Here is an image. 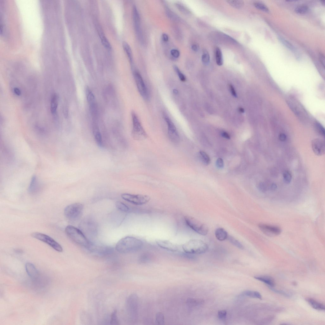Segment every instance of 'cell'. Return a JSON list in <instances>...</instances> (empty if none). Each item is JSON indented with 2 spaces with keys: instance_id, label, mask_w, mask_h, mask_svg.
Segmentation results:
<instances>
[{
  "instance_id": "6da1fadb",
  "label": "cell",
  "mask_w": 325,
  "mask_h": 325,
  "mask_svg": "<svg viewBox=\"0 0 325 325\" xmlns=\"http://www.w3.org/2000/svg\"><path fill=\"white\" fill-rule=\"evenodd\" d=\"M143 245V242L141 240L134 237L127 236L119 240L115 248L120 253L126 254L139 250Z\"/></svg>"
},
{
  "instance_id": "7a4b0ae2",
  "label": "cell",
  "mask_w": 325,
  "mask_h": 325,
  "mask_svg": "<svg viewBox=\"0 0 325 325\" xmlns=\"http://www.w3.org/2000/svg\"><path fill=\"white\" fill-rule=\"evenodd\" d=\"M65 233L69 238L73 242L87 249L92 242L80 229L71 225L66 227Z\"/></svg>"
},
{
  "instance_id": "3957f363",
  "label": "cell",
  "mask_w": 325,
  "mask_h": 325,
  "mask_svg": "<svg viewBox=\"0 0 325 325\" xmlns=\"http://www.w3.org/2000/svg\"><path fill=\"white\" fill-rule=\"evenodd\" d=\"M182 250L186 253L190 254H201L208 250L207 244L202 240L193 239L189 240L182 245Z\"/></svg>"
},
{
  "instance_id": "277c9868",
  "label": "cell",
  "mask_w": 325,
  "mask_h": 325,
  "mask_svg": "<svg viewBox=\"0 0 325 325\" xmlns=\"http://www.w3.org/2000/svg\"><path fill=\"white\" fill-rule=\"evenodd\" d=\"M133 128L132 135L134 139L137 140H142L146 139L148 135L140 121L134 111L132 112Z\"/></svg>"
},
{
  "instance_id": "5b68a950",
  "label": "cell",
  "mask_w": 325,
  "mask_h": 325,
  "mask_svg": "<svg viewBox=\"0 0 325 325\" xmlns=\"http://www.w3.org/2000/svg\"><path fill=\"white\" fill-rule=\"evenodd\" d=\"M184 220L187 225L195 232L203 236L208 234L209 229L207 225L195 218L187 216L184 217Z\"/></svg>"
},
{
  "instance_id": "8992f818",
  "label": "cell",
  "mask_w": 325,
  "mask_h": 325,
  "mask_svg": "<svg viewBox=\"0 0 325 325\" xmlns=\"http://www.w3.org/2000/svg\"><path fill=\"white\" fill-rule=\"evenodd\" d=\"M83 209L84 206L82 204L76 203L71 204L65 208L64 215L69 220L75 221L81 216Z\"/></svg>"
},
{
  "instance_id": "52a82bcc",
  "label": "cell",
  "mask_w": 325,
  "mask_h": 325,
  "mask_svg": "<svg viewBox=\"0 0 325 325\" xmlns=\"http://www.w3.org/2000/svg\"><path fill=\"white\" fill-rule=\"evenodd\" d=\"M123 199L136 205H142L148 203L151 199L148 196L124 193L121 195Z\"/></svg>"
},
{
  "instance_id": "ba28073f",
  "label": "cell",
  "mask_w": 325,
  "mask_h": 325,
  "mask_svg": "<svg viewBox=\"0 0 325 325\" xmlns=\"http://www.w3.org/2000/svg\"><path fill=\"white\" fill-rule=\"evenodd\" d=\"M32 237L49 245L56 251L62 252L63 248L60 245L49 236L41 233L35 232L32 233Z\"/></svg>"
},
{
  "instance_id": "9c48e42d",
  "label": "cell",
  "mask_w": 325,
  "mask_h": 325,
  "mask_svg": "<svg viewBox=\"0 0 325 325\" xmlns=\"http://www.w3.org/2000/svg\"><path fill=\"white\" fill-rule=\"evenodd\" d=\"M87 250L92 253L101 256L110 255L114 252V248L112 247L102 245H96L92 242Z\"/></svg>"
},
{
  "instance_id": "30bf717a",
  "label": "cell",
  "mask_w": 325,
  "mask_h": 325,
  "mask_svg": "<svg viewBox=\"0 0 325 325\" xmlns=\"http://www.w3.org/2000/svg\"><path fill=\"white\" fill-rule=\"evenodd\" d=\"M164 118L167 124L169 139L173 143L178 144L180 141V136L174 124L166 116H164Z\"/></svg>"
},
{
  "instance_id": "8fae6325",
  "label": "cell",
  "mask_w": 325,
  "mask_h": 325,
  "mask_svg": "<svg viewBox=\"0 0 325 325\" xmlns=\"http://www.w3.org/2000/svg\"><path fill=\"white\" fill-rule=\"evenodd\" d=\"M81 230L84 234L86 233L90 236H95L97 231V225L95 222L91 219L84 220L81 225Z\"/></svg>"
},
{
  "instance_id": "7c38bea8",
  "label": "cell",
  "mask_w": 325,
  "mask_h": 325,
  "mask_svg": "<svg viewBox=\"0 0 325 325\" xmlns=\"http://www.w3.org/2000/svg\"><path fill=\"white\" fill-rule=\"evenodd\" d=\"M136 85L140 95L145 100L148 99L149 95L145 84L140 74L137 71L134 73Z\"/></svg>"
},
{
  "instance_id": "4fadbf2b",
  "label": "cell",
  "mask_w": 325,
  "mask_h": 325,
  "mask_svg": "<svg viewBox=\"0 0 325 325\" xmlns=\"http://www.w3.org/2000/svg\"><path fill=\"white\" fill-rule=\"evenodd\" d=\"M258 226L262 232L269 237L276 236L281 233V229L278 226L263 224H259Z\"/></svg>"
},
{
  "instance_id": "5bb4252c",
  "label": "cell",
  "mask_w": 325,
  "mask_h": 325,
  "mask_svg": "<svg viewBox=\"0 0 325 325\" xmlns=\"http://www.w3.org/2000/svg\"><path fill=\"white\" fill-rule=\"evenodd\" d=\"M155 242L159 247L164 250L173 252H177L179 251V246L168 240L158 239L156 240Z\"/></svg>"
},
{
  "instance_id": "9a60e30c",
  "label": "cell",
  "mask_w": 325,
  "mask_h": 325,
  "mask_svg": "<svg viewBox=\"0 0 325 325\" xmlns=\"http://www.w3.org/2000/svg\"><path fill=\"white\" fill-rule=\"evenodd\" d=\"M41 188V184L38 178L34 176L31 180L28 188V191L30 193L36 195L38 193Z\"/></svg>"
},
{
  "instance_id": "2e32d148",
  "label": "cell",
  "mask_w": 325,
  "mask_h": 325,
  "mask_svg": "<svg viewBox=\"0 0 325 325\" xmlns=\"http://www.w3.org/2000/svg\"><path fill=\"white\" fill-rule=\"evenodd\" d=\"M312 146L314 152L317 155H321L324 153V142L321 140L315 139L312 142Z\"/></svg>"
},
{
  "instance_id": "e0dca14e",
  "label": "cell",
  "mask_w": 325,
  "mask_h": 325,
  "mask_svg": "<svg viewBox=\"0 0 325 325\" xmlns=\"http://www.w3.org/2000/svg\"><path fill=\"white\" fill-rule=\"evenodd\" d=\"M92 131L97 145L100 147H103L104 144L102 135L98 127L96 124L93 126Z\"/></svg>"
},
{
  "instance_id": "ac0fdd59",
  "label": "cell",
  "mask_w": 325,
  "mask_h": 325,
  "mask_svg": "<svg viewBox=\"0 0 325 325\" xmlns=\"http://www.w3.org/2000/svg\"><path fill=\"white\" fill-rule=\"evenodd\" d=\"M86 95L87 101L89 104L90 110L92 111L96 109L95 96L90 89L88 87L86 89Z\"/></svg>"
},
{
  "instance_id": "d6986e66",
  "label": "cell",
  "mask_w": 325,
  "mask_h": 325,
  "mask_svg": "<svg viewBox=\"0 0 325 325\" xmlns=\"http://www.w3.org/2000/svg\"><path fill=\"white\" fill-rule=\"evenodd\" d=\"M25 269L29 276L33 279L36 278L39 274L38 271L34 265L30 262L25 265Z\"/></svg>"
},
{
  "instance_id": "ffe728a7",
  "label": "cell",
  "mask_w": 325,
  "mask_h": 325,
  "mask_svg": "<svg viewBox=\"0 0 325 325\" xmlns=\"http://www.w3.org/2000/svg\"><path fill=\"white\" fill-rule=\"evenodd\" d=\"M254 278L268 285L270 287H273L275 286V282L274 279L271 277L266 276H262L255 277Z\"/></svg>"
},
{
  "instance_id": "44dd1931",
  "label": "cell",
  "mask_w": 325,
  "mask_h": 325,
  "mask_svg": "<svg viewBox=\"0 0 325 325\" xmlns=\"http://www.w3.org/2000/svg\"><path fill=\"white\" fill-rule=\"evenodd\" d=\"M215 236L220 241H223L228 239V235L227 231L223 228H217L215 231Z\"/></svg>"
},
{
  "instance_id": "7402d4cb",
  "label": "cell",
  "mask_w": 325,
  "mask_h": 325,
  "mask_svg": "<svg viewBox=\"0 0 325 325\" xmlns=\"http://www.w3.org/2000/svg\"><path fill=\"white\" fill-rule=\"evenodd\" d=\"M306 300L314 309L319 310H324V305L316 300L311 298H308Z\"/></svg>"
},
{
  "instance_id": "603a6c76",
  "label": "cell",
  "mask_w": 325,
  "mask_h": 325,
  "mask_svg": "<svg viewBox=\"0 0 325 325\" xmlns=\"http://www.w3.org/2000/svg\"><path fill=\"white\" fill-rule=\"evenodd\" d=\"M133 16L136 29L137 32H139L140 27V17L138 12L135 6L133 7Z\"/></svg>"
},
{
  "instance_id": "cb8c5ba5",
  "label": "cell",
  "mask_w": 325,
  "mask_h": 325,
  "mask_svg": "<svg viewBox=\"0 0 325 325\" xmlns=\"http://www.w3.org/2000/svg\"><path fill=\"white\" fill-rule=\"evenodd\" d=\"M58 105V97L56 94H53L52 97L51 102V111L53 114H55L57 111Z\"/></svg>"
},
{
  "instance_id": "d4e9b609",
  "label": "cell",
  "mask_w": 325,
  "mask_h": 325,
  "mask_svg": "<svg viewBox=\"0 0 325 325\" xmlns=\"http://www.w3.org/2000/svg\"><path fill=\"white\" fill-rule=\"evenodd\" d=\"M242 295L250 297L256 298L260 300L262 299V297L260 293L257 291H245L242 293Z\"/></svg>"
},
{
  "instance_id": "484cf974",
  "label": "cell",
  "mask_w": 325,
  "mask_h": 325,
  "mask_svg": "<svg viewBox=\"0 0 325 325\" xmlns=\"http://www.w3.org/2000/svg\"><path fill=\"white\" fill-rule=\"evenodd\" d=\"M123 47L124 51L126 53L129 58V60L132 63V55L130 47L127 43L126 42H124L123 43Z\"/></svg>"
},
{
  "instance_id": "4316f807",
  "label": "cell",
  "mask_w": 325,
  "mask_h": 325,
  "mask_svg": "<svg viewBox=\"0 0 325 325\" xmlns=\"http://www.w3.org/2000/svg\"><path fill=\"white\" fill-rule=\"evenodd\" d=\"M216 60L217 64L221 66L223 63V57L220 49L217 48L216 50Z\"/></svg>"
},
{
  "instance_id": "83f0119b",
  "label": "cell",
  "mask_w": 325,
  "mask_h": 325,
  "mask_svg": "<svg viewBox=\"0 0 325 325\" xmlns=\"http://www.w3.org/2000/svg\"><path fill=\"white\" fill-rule=\"evenodd\" d=\"M99 36L101 40V41L104 46L108 50H111L112 49V46L109 42L108 40L105 36V35L101 32H99Z\"/></svg>"
},
{
  "instance_id": "f1b7e54d",
  "label": "cell",
  "mask_w": 325,
  "mask_h": 325,
  "mask_svg": "<svg viewBox=\"0 0 325 325\" xmlns=\"http://www.w3.org/2000/svg\"><path fill=\"white\" fill-rule=\"evenodd\" d=\"M228 239L230 242L234 246L241 250L244 249V246L241 243L232 236L228 235Z\"/></svg>"
},
{
  "instance_id": "f546056e",
  "label": "cell",
  "mask_w": 325,
  "mask_h": 325,
  "mask_svg": "<svg viewBox=\"0 0 325 325\" xmlns=\"http://www.w3.org/2000/svg\"><path fill=\"white\" fill-rule=\"evenodd\" d=\"M116 206L118 210L121 212H127L130 210V208L125 204L121 202L118 201L116 203Z\"/></svg>"
},
{
  "instance_id": "4dcf8cb0",
  "label": "cell",
  "mask_w": 325,
  "mask_h": 325,
  "mask_svg": "<svg viewBox=\"0 0 325 325\" xmlns=\"http://www.w3.org/2000/svg\"><path fill=\"white\" fill-rule=\"evenodd\" d=\"M110 324L112 325H119V320L117 316V311L114 310L111 316Z\"/></svg>"
},
{
  "instance_id": "1f68e13d",
  "label": "cell",
  "mask_w": 325,
  "mask_h": 325,
  "mask_svg": "<svg viewBox=\"0 0 325 325\" xmlns=\"http://www.w3.org/2000/svg\"><path fill=\"white\" fill-rule=\"evenodd\" d=\"M227 2L233 7L238 9L242 8L244 4V2L242 1L230 0L227 1Z\"/></svg>"
},
{
  "instance_id": "d6a6232c",
  "label": "cell",
  "mask_w": 325,
  "mask_h": 325,
  "mask_svg": "<svg viewBox=\"0 0 325 325\" xmlns=\"http://www.w3.org/2000/svg\"><path fill=\"white\" fill-rule=\"evenodd\" d=\"M309 10V7L306 5H301L297 7L295 11L298 14L303 15L305 14Z\"/></svg>"
},
{
  "instance_id": "836d02e7",
  "label": "cell",
  "mask_w": 325,
  "mask_h": 325,
  "mask_svg": "<svg viewBox=\"0 0 325 325\" xmlns=\"http://www.w3.org/2000/svg\"><path fill=\"white\" fill-rule=\"evenodd\" d=\"M278 38L280 41L285 46L289 49V50L294 52L295 51V49L294 47L293 46L291 43L288 41L287 40L281 37H279Z\"/></svg>"
},
{
  "instance_id": "e575fe53",
  "label": "cell",
  "mask_w": 325,
  "mask_h": 325,
  "mask_svg": "<svg viewBox=\"0 0 325 325\" xmlns=\"http://www.w3.org/2000/svg\"><path fill=\"white\" fill-rule=\"evenodd\" d=\"M254 5L258 9L266 12L268 13L270 12L268 7L263 3L259 2H256L254 4Z\"/></svg>"
},
{
  "instance_id": "d590c367",
  "label": "cell",
  "mask_w": 325,
  "mask_h": 325,
  "mask_svg": "<svg viewBox=\"0 0 325 325\" xmlns=\"http://www.w3.org/2000/svg\"><path fill=\"white\" fill-rule=\"evenodd\" d=\"M199 154L203 162L205 164L208 165L210 163V158L206 153L203 151H200Z\"/></svg>"
},
{
  "instance_id": "8d00e7d4",
  "label": "cell",
  "mask_w": 325,
  "mask_h": 325,
  "mask_svg": "<svg viewBox=\"0 0 325 325\" xmlns=\"http://www.w3.org/2000/svg\"><path fill=\"white\" fill-rule=\"evenodd\" d=\"M283 179L285 182L290 184L292 180V175L291 173L288 171H285L283 174Z\"/></svg>"
},
{
  "instance_id": "74e56055",
  "label": "cell",
  "mask_w": 325,
  "mask_h": 325,
  "mask_svg": "<svg viewBox=\"0 0 325 325\" xmlns=\"http://www.w3.org/2000/svg\"><path fill=\"white\" fill-rule=\"evenodd\" d=\"M173 68L179 76L180 81L182 82H185L186 80V78L185 75L181 72L178 67L175 65L173 66Z\"/></svg>"
},
{
  "instance_id": "f35d334b",
  "label": "cell",
  "mask_w": 325,
  "mask_h": 325,
  "mask_svg": "<svg viewBox=\"0 0 325 325\" xmlns=\"http://www.w3.org/2000/svg\"><path fill=\"white\" fill-rule=\"evenodd\" d=\"M203 63L205 65L208 64L210 61V56L207 51H204L202 57Z\"/></svg>"
},
{
  "instance_id": "ab89813d",
  "label": "cell",
  "mask_w": 325,
  "mask_h": 325,
  "mask_svg": "<svg viewBox=\"0 0 325 325\" xmlns=\"http://www.w3.org/2000/svg\"><path fill=\"white\" fill-rule=\"evenodd\" d=\"M269 288L271 291H272L273 292L279 294H281L285 297H290L291 296V295L290 294H289V293L286 292H285L283 291L277 290V289H274V288H273V287H269Z\"/></svg>"
},
{
  "instance_id": "60d3db41",
  "label": "cell",
  "mask_w": 325,
  "mask_h": 325,
  "mask_svg": "<svg viewBox=\"0 0 325 325\" xmlns=\"http://www.w3.org/2000/svg\"><path fill=\"white\" fill-rule=\"evenodd\" d=\"M227 314V311L225 310H220L217 313L218 318L220 320H225L226 318Z\"/></svg>"
},
{
  "instance_id": "b9f144b4",
  "label": "cell",
  "mask_w": 325,
  "mask_h": 325,
  "mask_svg": "<svg viewBox=\"0 0 325 325\" xmlns=\"http://www.w3.org/2000/svg\"><path fill=\"white\" fill-rule=\"evenodd\" d=\"M258 189L261 192L265 193L267 191V187L263 182H261L258 185Z\"/></svg>"
},
{
  "instance_id": "7bdbcfd3",
  "label": "cell",
  "mask_w": 325,
  "mask_h": 325,
  "mask_svg": "<svg viewBox=\"0 0 325 325\" xmlns=\"http://www.w3.org/2000/svg\"><path fill=\"white\" fill-rule=\"evenodd\" d=\"M316 127L318 132L320 134L324 136L325 135V130L324 128L319 123H317Z\"/></svg>"
},
{
  "instance_id": "ee69618b",
  "label": "cell",
  "mask_w": 325,
  "mask_h": 325,
  "mask_svg": "<svg viewBox=\"0 0 325 325\" xmlns=\"http://www.w3.org/2000/svg\"><path fill=\"white\" fill-rule=\"evenodd\" d=\"M216 165L218 168L222 169L223 168L224 166V163L223 160L221 158L218 159L216 162Z\"/></svg>"
},
{
  "instance_id": "f6af8a7d",
  "label": "cell",
  "mask_w": 325,
  "mask_h": 325,
  "mask_svg": "<svg viewBox=\"0 0 325 325\" xmlns=\"http://www.w3.org/2000/svg\"><path fill=\"white\" fill-rule=\"evenodd\" d=\"M171 53L172 56L175 58L179 57L180 55L179 51L175 49H172L171 51Z\"/></svg>"
},
{
  "instance_id": "bcb514c9",
  "label": "cell",
  "mask_w": 325,
  "mask_h": 325,
  "mask_svg": "<svg viewBox=\"0 0 325 325\" xmlns=\"http://www.w3.org/2000/svg\"><path fill=\"white\" fill-rule=\"evenodd\" d=\"M278 137L279 140L281 142H284L287 139L286 135L283 133L280 134L279 135Z\"/></svg>"
},
{
  "instance_id": "7dc6e473",
  "label": "cell",
  "mask_w": 325,
  "mask_h": 325,
  "mask_svg": "<svg viewBox=\"0 0 325 325\" xmlns=\"http://www.w3.org/2000/svg\"><path fill=\"white\" fill-rule=\"evenodd\" d=\"M230 88L231 94H232V95L234 97H237V95L236 93L233 86L232 85H231V84H230Z\"/></svg>"
},
{
  "instance_id": "c3c4849f",
  "label": "cell",
  "mask_w": 325,
  "mask_h": 325,
  "mask_svg": "<svg viewBox=\"0 0 325 325\" xmlns=\"http://www.w3.org/2000/svg\"><path fill=\"white\" fill-rule=\"evenodd\" d=\"M319 58L320 61V62H321V63L324 66L325 63V57L324 55L322 54H321V53H320L319 56Z\"/></svg>"
},
{
  "instance_id": "681fc988",
  "label": "cell",
  "mask_w": 325,
  "mask_h": 325,
  "mask_svg": "<svg viewBox=\"0 0 325 325\" xmlns=\"http://www.w3.org/2000/svg\"><path fill=\"white\" fill-rule=\"evenodd\" d=\"M221 135L222 137L225 138L226 139L229 140L230 139V135L228 134V133L226 132H222L221 133Z\"/></svg>"
},
{
  "instance_id": "f907efd6",
  "label": "cell",
  "mask_w": 325,
  "mask_h": 325,
  "mask_svg": "<svg viewBox=\"0 0 325 325\" xmlns=\"http://www.w3.org/2000/svg\"><path fill=\"white\" fill-rule=\"evenodd\" d=\"M14 92L17 96H20L21 95V92L20 89L17 88H15L13 89Z\"/></svg>"
},
{
  "instance_id": "816d5d0a",
  "label": "cell",
  "mask_w": 325,
  "mask_h": 325,
  "mask_svg": "<svg viewBox=\"0 0 325 325\" xmlns=\"http://www.w3.org/2000/svg\"><path fill=\"white\" fill-rule=\"evenodd\" d=\"M162 38L163 41L164 42H167L168 41L169 37L168 35L166 33H163L162 34Z\"/></svg>"
},
{
  "instance_id": "f5cc1de1",
  "label": "cell",
  "mask_w": 325,
  "mask_h": 325,
  "mask_svg": "<svg viewBox=\"0 0 325 325\" xmlns=\"http://www.w3.org/2000/svg\"><path fill=\"white\" fill-rule=\"evenodd\" d=\"M277 188V186L275 184L273 183L270 186V190L272 191H274L276 190Z\"/></svg>"
},
{
  "instance_id": "db71d44e",
  "label": "cell",
  "mask_w": 325,
  "mask_h": 325,
  "mask_svg": "<svg viewBox=\"0 0 325 325\" xmlns=\"http://www.w3.org/2000/svg\"><path fill=\"white\" fill-rule=\"evenodd\" d=\"M191 48L193 51L195 52H197L198 50V46L196 44H194L191 47Z\"/></svg>"
},
{
  "instance_id": "11a10c76",
  "label": "cell",
  "mask_w": 325,
  "mask_h": 325,
  "mask_svg": "<svg viewBox=\"0 0 325 325\" xmlns=\"http://www.w3.org/2000/svg\"><path fill=\"white\" fill-rule=\"evenodd\" d=\"M173 93H174V94L175 95H177L178 94V93H179V92H178V91L176 89H174L173 90Z\"/></svg>"
},
{
  "instance_id": "9f6ffc18",
  "label": "cell",
  "mask_w": 325,
  "mask_h": 325,
  "mask_svg": "<svg viewBox=\"0 0 325 325\" xmlns=\"http://www.w3.org/2000/svg\"><path fill=\"white\" fill-rule=\"evenodd\" d=\"M239 112H240L241 113H244V109L242 108H239Z\"/></svg>"
},
{
  "instance_id": "6f0895ef",
  "label": "cell",
  "mask_w": 325,
  "mask_h": 325,
  "mask_svg": "<svg viewBox=\"0 0 325 325\" xmlns=\"http://www.w3.org/2000/svg\"><path fill=\"white\" fill-rule=\"evenodd\" d=\"M15 252L16 253H21L22 252H22V250H19V249H17V250H16L15 251Z\"/></svg>"
},
{
  "instance_id": "680465c9",
  "label": "cell",
  "mask_w": 325,
  "mask_h": 325,
  "mask_svg": "<svg viewBox=\"0 0 325 325\" xmlns=\"http://www.w3.org/2000/svg\"><path fill=\"white\" fill-rule=\"evenodd\" d=\"M321 3H322V4H323V5H324V4H325V1H321Z\"/></svg>"
}]
</instances>
